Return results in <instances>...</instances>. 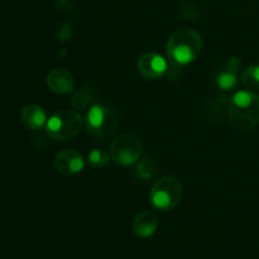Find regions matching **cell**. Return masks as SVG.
<instances>
[{
	"label": "cell",
	"mask_w": 259,
	"mask_h": 259,
	"mask_svg": "<svg viewBox=\"0 0 259 259\" xmlns=\"http://www.w3.org/2000/svg\"><path fill=\"white\" fill-rule=\"evenodd\" d=\"M229 120L235 129L248 132L259 124V96L252 91H237L229 101Z\"/></svg>",
	"instance_id": "6da1fadb"
},
{
	"label": "cell",
	"mask_w": 259,
	"mask_h": 259,
	"mask_svg": "<svg viewBox=\"0 0 259 259\" xmlns=\"http://www.w3.org/2000/svg\"><path fill=\"white\" fill-rule=\"evenodd\" d=\"M201 51V35L190 28L176 30L167 40V55L177 65H189L199 57Z\"/></svg>",
	"instance_id": "7a4b0ae2"
},
{
	"label": "cell",
	"mask_w": 259,
	"mask_h": 259,
	"mask_svg": "<svg viewBox=\"0 0 259 259\" xmlns=\"http://www.w3.org/2000/svg\"><path fill=\"white\" fill-rule=\"evenodd\" d=\"M82 123V116L77 111L62 109L48 119L46 131L53 141H68L77 136Z\"/></svg>",
	"instance_id": "3957f363"
},
{
	"label": "cell",
	"mask_w": 259,
	"mask_h": 259,
	"mask_svg": "<svg viewBox=\"0 0 259 259\" xmlns=\"http://www.w3.org/2000/svg\"><path fill=\"white\" fill-rule=\"evenodd\" d=\"M152 205L162 211L174 210L182 199V185L176 177L163 176L157 180L149 194Z\"/></svg>",
	"instance_id": "277c9868"
},
{
	"label": "cell",
	"mask_w": 259,
	"mask_h": 259,
	"mask_svg": "<svg viewBox=\"0 0 259 259\" xmlns=\"http://www.w3.org/2000/svg\"><path fill=\"white\" fill-rule=\"evenodd\" d=\"M143 152L141 139L131 133H124L116 137L110 146V157L120 166H131L136 163Z\"/></svg>",
	"instance_id": "5b68a950"
},
{
	"label": "cell",
	"mask_w": 259,
	"mask_h": 259,
	"mask_svg": "<svg viewBox=\"0 0 259 259\" xmlns=\"http://www.w3.org/2000/svg\"><path fill=\"white\" fill-rule=\"evenodd\" d=\"M86 126L94 137L105 138L113 134L118 126L115 111L104 105H91L86 116Z\"/></svg>",
	"instance_id": "8992f818"
},
{
	"label": "cell",
	"mask_w": 259,
	"mask_h": 259,
	"mask_svg": "<svg viewBox=\"0 0 259 259\" xmlns=\"http://www.w3.org/2000/svg\"><path fill=\"white\" fill-rule=\"evenodd\" d=\"M138 71L148 80H157L167 71V61L156 52H147L139 57L137 63Z\"/></svg>",
	"instance_id": "52a82bcc"
},
{
	"label": "cell",
	"mask_w": 259,
	"mask_h": 259,
	"mask_svg": "<svg viewBox=\"0 0 259 259\" xmlns=\"http://www.w3.org/2000/svg\"><path fill=\"white\" fill-rule=\"evenodd\" d=\"M55 166L60 174L72 176L82 171L85 167V161L80 152L75 149H63L56 154Z\"/></svg>",
	"instance_id": "ba28073f"
},
{
	"label": "cell",
	"mask_w": 259,
	"mask_h": 259,
	"mask_svg": "<svg viewBox=\"0 0 259 259\" xmlns=\"http://www.w3.org/2000/svg\"><path fill=\"white\" fill-rule=\"evenodd\" d=\"M46 83L50 90L56 94H68L75 86L72 73L65 68H53L50 71L46 78Z\"/></svg>",
	"instance_id": "9c48e42d"
},
{
	"label": "cell",
	"mask_w": 259,
	"mask_h": 259,
	"mask_svg": "<svg viewBox=\"0 0 259 259\" xmlns=\"http://www.w3.org/2000/svg\"><path fill=\"white\" fill-rule=\"evenodd\" d=\"M158 228V219L151 210L139 212L133 222V232L141 239H147L156 233Z\"/></svg>",
	"instance_id": "30bf717a"
},
{
	"label": "cell",
	"mask_w": 259,
	"mask_h": 259,
	"mask_svg": "<svg viewBox=\"0 0 259 259\" xmlns=\"http://www.w3.org/2000/svg\"><path fill=\"white\" fill-rule=\"evenodd\" d=\"M20 119L25 128L30 131H39L47 124L46 111L37 104H28L22 109Z\"/></svg>",
	"instance_id": "8fae6325"
},
{
	"label": "cell",
	"mask_w": 259,
	"mask_h": 259,
	"mask_svg": "<svg viewBox=\"0 0 259 259\" xmlns=\"http://www.w3.org/2000/svg\"><path fill=\"white\" fill-rule=\"evenodd\" d=\"M93 100V91L90 89H81V90L73 91L71 95V105L77 110H85L90 106Z\"/></svg>",
	"instance_id": "7c38bea8"
},
{
	"label": "cell",
	"mask_w": 259,
	"mask_h": 259,
	"mask_svg": "<svg viewBox=\"0 0 259 259\" xmlns=\"http://www.w3.org/2000/svg\"><path fill=\"white\" fill-rule=\"evenodd\" d=\"M136 174L142 180L153 179L158 174V166H157V163L153 159L146 158L139 162L138 166H137Z\"/></svg>",
	"instance_id": "4fadbf2b"
},
{
	"label": "cell",
	"mask_w": 259,
	"mask_h": 259,
	"mask_svg": "<svg viewBox=\"0 0 259 259\" xmlns=\"http://www.w3.org/2000/svg\"><path fill=\"white\" fill-rule=\"evenodd\" d=\"M242 81L249 90H259V65L245 68L242 73Z\"/></svg>",
	"instance_id": "5bb4252c"
},
{
	"label": "cell",
	"mask_w": 259,
	"mask_h": 259,
	"mask_svg": "<svg viewBox=\"0 0 259 259\" xmlns=\"http://www.w3.org/2000/svg\"><path fill=\"white\" fill-rule=\"evenodd\" d=\"M177 12H179V14L181 15V17H184L185 19L194 20V22L199 20L200 17H201L200 10L197 9L194 4H191V3L189 2L180 3L179 7H177Z\"/></svg>",
	"instance_id": "9a60e30c"
},
{
	"label": "cell",
	"mask_w": 259,
	"mask_h": 259,
	"mask_svg": "<svg viewBox=\"0 0 259 259\" xmlns=\"http://www.w3.org/2000/svg\"><path fill=\"white\" fill-rule=\"evenodd\" d=\"M109 159H110V156L106 152L100 151V149H94L89 153V162H90L91 166L98 167V168L106 166Z\"/></svg>",
	"instance_id": "2e32d148"
},
{
	"label": "cell",
	"mask_w": 259,
	"mask_h": 259,
	"mask_svg": "<svg viewBox=\"0 0 259 259\" xmlns=\"http://www.w3.org/2000/svg\"><path fill=\"white\" fill-rule=\"evenodd\" d=\"M237 81L238 80H237V76H235V73L229 72V71L220 73V75L218 76V86H219V88L224 91H229V90H232L233 88H235V85H237Z\"/></svg>",
	"instance_id": "e0dca14e"
},
{
	"label": "cell",
	"mask_w": 259,
	"mask_h": 259,
	"mask_svg": "<svg viewBox=\"0 0 259 259\" xmlns=\"http://www.w3.org/2000/svg\"><path fill=\"white\" fill-rule=\"evenodd\" d=\"M57 37L60 42L62 43L70 40L71 37H72V27L70 24H65L63 27H61L60 30L57 32Z\"/></svg>",
	"instance_id": "ac0fdd59"
},
{
	"label": "cell",
	"mask_w": 259,
	"mask_h": 259,
	"mask_svg": "<svg viewBox=\"0 0 259 259\" xmlns=\"http://www.w3.org/2000/svg\"><path fill=\"white\" fill-rule=\"evenodd\" d=\"M240 67H242V61H240V58L233 56V57H230L229 60H228L227 70L229 71V72L237 73L238 71L240 70Z\"/></svg>",
	"instance_id": "d6986e66"
},
{
	"label": "cell",
	"mask_w": 259,
	"mask_h": 259,
	"mask_svg": "<svg viewBox=\"0 0 259 259\" xmlns=\"http://www.w3.org/2000/svg\"><path fill=\"white\" fill-rule=\"evenodd\" d=\"M56 7L58 9L71 10L73 8V2L72 0H56Z\"/></svg>",
	"instance_id": "ffe728a7"
}]
</instances>
